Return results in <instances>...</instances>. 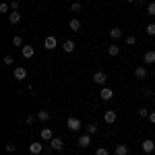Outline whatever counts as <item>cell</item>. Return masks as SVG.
Listing matches in <instances>:
<instances>
[{
	"instance_id": "cell-26",
	"label": "cell",
	"mask_w": 155,
	"mask_h": 155,
	"mask_svg": "<svg viewBox=\"0 0 155 155\" xmlns=\"http://www.w3.org/2000/svg\"><path fill=\"white\" fill-rule=\"evenodd\" d=\"M12 62H15V60H12L11 54H6V56H4V60H2V64H4V66H11Z\"/></svg>"
},
{
	"instance_id": "cell-30",
	"label": "cell",
	"mask_w": 155,
	"mask_h": 155,
	"mask_svg": "<svg viewBox=\"0 0 155 155\" xmlns=\"http://www.w3.org/2000/svg\"><path fill=\"white\" fill-rule=\"evenodd\" d=\"M95 155H110V153H107V149H106V147H99V149L95 151Z\"/></svg>"
},
{
	"instance_id": "cell-2",
	"label": "cell",
	"mask_w": 155,
	"mask_h": 155,
	"mask_svg": "<svg viewBox=\"0 0 155 155\" xmlns=\"http://www.w3.org/2000/svg\"><path fill=\"white\" fill-rule=\"evenodd\" d=\"M12 77H15L17 81H25V79H27V68L17 66V68H15V72H12Z\"/></svg>"
},
{
	"instance_id": "cell-34",
	"label": "cell",
	"mask_w": 155,
	"mask_h": 155,
	"mask_svg": "<svg viewBox=\"0 0 155 155\" xmlns=\"http://www.w3.org/2000/svg\"><path fill=\"white\" fill-rule=\"evenodd\" d=\"M35 120H37V116H27V118H25V122H27V124H33Z\"/></svg>"
},
{
	"instance_id": "cell-4",
	"label": "cell",
	"mask_w": 155,
	"mask_h": 155,
	"mask_svg": "<svg viewBox=\"0 0 155 155\" xmlns=\"http://www.w3.org/2000/svg\"><path fill=\"white\" fill-rule=\"evenodd\" d=\"M106 81H107L106 72H101V71L93 72V83H97V85H106Z\"/></svg>"
},
{
	"instance_id": "cell-17",
	"label": "cell",
	"mask_w": 155,
	"mask_h": 155,
	"mask_svg": "<svg viewBox=\"0 0 155 155\" xmlns=\"http://www.w3.org/2000/svg\"><path fill=\"white\" fill-rule=\"evenodd\" d=\"M134 77H137V79H145V77H147V68H145V66H137V68H134Z\"/></svg>"
},
{
	"instance_id": "cell-7",
	"label": "cell",
	"mask_w": 155,
	"mask_h": 155,
	"mask_svg": "<svg viewBox=\"0 0 155 155\" xmlns=\"http://www.w3.org/2000/svg\"><path fill=\"white\" fill-rule=\"evenodd\" d=\"M56 46H58V41H56V37H54V35L46 37V41H44V48H46V50H54Z\"/></svg>"
},
{
	"instance_id": "cell-37",
	"label": "cell",
	"mask_w": 155,
	"mask_h": 155,
	"mask_svg": "<svg viewBox=\"0 0 155 155\" xmlns=\"http://www.w3.org/2000/svg\"><path fill=\"white\" fill-rule=\"evenodd\" d=\"M126 2H137V0H126Z\"/></svg>"
},
{
	"instance_id": "cell-32",
	"label": "cell",
	"mask_w": 155,
	"mask_h": 155,
	"mask_svg": "<svg viewBox=\"0 0 155 155\" xmlns=\"http://www.w3.org/2000/svg\"><path fill=\"white\" fill-rule=\"evenodd\" d=\"M11 11V4H0V12H8Z\"/></svg>"
},
{
	"instance_id": "cell-33",
	"label": "cell",
	"mask_w": 155,
	"mask_h": 155,
	"mask_svg": "<svg viewBox=\"0 0 155 155\" xmlns=\"http://www.w3.org/2000/svg\"><path fill=\"white\" fill-rule=\"evenodd\" d=\"M126 44H128V46H134V44H137V39H134L132 35H128V37H126Z\"/></svg>"
},
{
	"instance_id": "cell-14",
	"label": "cell",
	"mask_w": 155,
	"mask_h": 155,
	"mask_svg": "<svg viewBox=\"0 0 155 155\" xmlns=\"http://www.w3.org/2000/svg\"><path fill=\"white\" fill-rule=\"evenodd\" d=\"M39 137H41L44 141H52V139H54V134H52V128H41V130H39Z\"/></svg>"
},
{
	"instance_id": "cell-27",
	"label": "cell",
	"mask_w": 155,
	"mask_h": 155,
	"mask_svg": "<svg viewBox=\"0 0 155 155\" xmlns=\"http://www.w3.org/2000/svg\"><path fill=\"white\" fill-rule=\"evenodd\" d=\"M71 11L72 12H81V2H72V4H71Z\"/></svg>"
},
{
	"instance_id": "cell-15",
	"label": "cell",
	"mask_w": 155,
	"mask_h": 155,
	"mask_svg": "<svg viewBox=\"0 0 155 155\" xmlns=\"http://www.w3.org/2000/svg\"><path fill=\"white\" fill-rule=\"evenodd\" d=\"M114 155H130L128 145H118V147H116V151H114Z\"/></svg>"
},
{
	"instance_id": "cell-39",
	"label": "cell",
	"mask_w": 155,
	"mask_h": 155,
	"mask_svg": "<svg viewBox=\"0 0 155 155\" xmlns=\"http://www.w3.org/2000/svg\"><path fill=\"white\" fill-rule=\"evenodd\" d=\"M143 155H147V153H143Z\"/></svg>"
},
{
	"instance_id": "cell-12",
	"label": "cell",
	"mask_w": 155,
	"mask_h": 155,
	"mask_svg": "<svg viewBox=\"0 0 155 155\" xmlns=\"http://www.w3.org/2000/svg\"><path fill=\"white\" fill-rule=\"evenodd\" d=\"M89 145H91V134H81V137H79V147H89Z\"/></svg>"
},
{
	"instance_id": "cell-21",
	"label": "cell",
	"mask_w": 155,
	"mask_h": 155,
	"mask_svg": "<svg viewBox=\"0 0 155 155\" xmlns=\"http://www.w3.org/2000/svg\"><path fill=\"white\" fill-rule=\"evenodd\" d=\"M85 130H87V134H91V137H93V134H97V124H95V122H91Z\"/></svg>"
},
{
	"instance_id": "cell-25",
	"label": "cell",
	"mask_w": 155,
	"mask_h": 155,
	"mask_svg": "<svg viewBox=\"0 0 155 155\" xmlns=\"http://www.w3.org/2000/svg\"><path fill=\"white\" fill-rule=\"evenodd\" d=\"M12 46H21V48H23V37L15 35V37H12Z\"/></svg>"
},
{
	"instance_id": "cell-10",
	"label": "cell",
	"mask_w": 155,
	"mask_h": 155,
	"mask_svg": "<svg viewBox=\"0 0 155 155\" xmlns=\"http://www.w3.org/2000/svg\"><path fill=\"white\" fill-rule=\"evenodd\" d=\"M8 21H11V25L21 23V12H19V11H11V12H8Z\"/></svg>"
},
{
	"instance_id": "cell-28",
	"label": "cell",
	"mask_w": 155,
	"mask_h": 155,
	"mask_svg": "<svg viewBox=\"0 0 155 155\" xmlns=\"http://www.w3.org/2000/svg\"><path fill=\"white\" fill-rule=\"evenodd\" d=\"M147 15H151V17H155V2H151V4L147 6Z\"/></svg>"
},
{
	"instance_id": "cell-3",
	"label": "cell",
	"mask_w": 155,
	"mask_h": 155,
	"mask_svg": "<svg viewBox=\"0 0 155 155\" xmlns=\"http://www.w3.org/2000/svg\"><path fill=\"white\" fill-rule=\"evenodd\" d=\"M141 147H143V153H147V155H149V153H153V151H155V143L151 141V139H145Z\"/></svg>"
},
{
	"instance_id": "cell-11",
	"label": "cell",
	"mask_w": 155,
	"mask_h": 155,
	"mask_svg": "<svg viewBox=\"0 0 155 155\" xmlns=\"http://www.w3.org/2000/svg\"><path fill=\"white\" fill-rule=\"evenodd\" d=\"M116 118H118V114H116V112H112V110H107L106 114H104V120H106L107 124H114Z\"/></svg>"
},
{
	"instance_id": "cell-36",
	"label": "cell",
	"mask_w": 155,
	"mask_h": 155,
	"mask_svg": "<svg viewBox=\"0 0 155 155\" xmlns=\"http://www.w3.org/2000/svg\"><path fill=\"white\" fill-rule=\"evenodd\" d=\"M137 4H145V0H137Z\"/></svg>"
},
{
	"instance_id": "cell-5",
	"label": "cell",
	"mask_w": 155,
	"mask_h": 155,
	"mask_svg": "<svg viewBox=\"0 0 155 155\" xmlns=\"http://www.w3.org/2000/svg\"><path fill=\"white\" fill-rule=\"evenodd\" d=\"M99 97H101L104 101H110V99L114 97V91H112L110 87H101V91H99Z\"/></svg>"
},
{
	"instance_id": "cell-18",
	"label": "cell",
	"mask_w": 155,
	"mask_h": 155,
	"mask_svg": "<svg viewBox=\"0 0 155 155\" xmlns=\"http://www.w3.org/2000/svg\"><path fill=\"white\" fill-rule=\"evenodd\" d=\"M50 116H52V114H50L48 110H41V112H37V120H41V122H48Z\"/></svg>"
},
{
	"instance_id": "cell-38",
	"label": "cell",
	"mask_w": 155,
	"mask_h": 155,
	"mask_svg": "<svg viewBox=\"0 0 155 155\" xmlns=\"http://www.w3.org/2000/svg\"><path fill=\"white\" fill-rule=\"evenodd\" d=\"M153 101H155V95H153Z\"/></svg>"
},
{
	"instance_id": "cell-16",
	"label": "cell",
	"mask_w": 155,
	"mask_h": 155,
	"mask_svg": "<svg viewBox=\"0 0 155 155\" xmlns=\"http://www.w3.org/2000/svg\"><path fill=\"white\" fill-rule=\"evenodd\" d=\"M110 37H112V39H120V37H122V29H120V27H112V29H110Z\"/></svg>"
},
{
	"instance_id": "cell-35",
	"label": "cell",
	"mask_w": 155,
	"mask_h": 155,
	"mask_svg": "<svg viewBox=\"0 0 155 155\" xmlns=\"http://www.w3.org/2000/svg\"><path fill=\"white\" fill-rule=\"evenodd\" d=\"M149 122H153V124H155V112H149Z\"/></svg>"
},
{
	"instance_id": "cell-31",
	"label": "cell",
	"mask_w": 155,
	"mask_h": 155,
	"mask_svg": "<svg viewBox=\"0 0 155 155\" xmlns=\"http://www.w3.org/2000/svg\"><path fill=\"white\" fill-rule=\"evenodd\" d=\"M15 149H17V145H15V143H8V145H6V151H8V153H15Z\"/></svg>"
},
{
	"instance_id": "cell-1",
	"label": "cell",
	"mask_w": 155,
	"mask_h": 155,
	"mask_svg": "<svg viewBox=\"0 0 155 155\" xmlns=\"http://www.w3.org/2000/svg\"><path fill=\"white\" fill-rule=\"evenodd\" d=\"M66 126H68V130H72V132L81 130V120L74 118V116H71V118L66 120Z\"/></svg>"
},
{
	"instance_id": "cell-9",
	"label": "cell",
	"mask_w": 155,
	"mask_h": 155,
	"mask_svg": "<svg viewBox=\"0 0 155 155\" xmlns=\"http://www.w3.org/2000/svg\"><path fill=\"white\" fill-rule=\"evenodd\" d=\"M21 54H23V58H33L35 48H33V46H23V48H21Z\"/></svg>"
},
{
	"instance_id": "cell-13",
	"label": "cell",
	"mask_w": 155,
	"mask_h": 155,
	"mask_svg": "<svg viewBox=\"0 0 155 155\" xmlns=\"http://www.w3.org/2000/svg\"><path fill=\"white\" fill-rule=\"evenodd\" d=\"M143 62H145V64H153V62H155V50H149V52H145Z\"/></svg>"
},
{
	"instance_id": "cell-19",
	"label": "cell",
	"mask_w": 155,
	"mask_h": 155,
	"mask_svg": "<svg viewBox=\"0 0 155 155\" xmlns=\"http://www.w3.org/2000/svg\"><path fill=\"white\" fill-rule=\"evenodd\" d=\"M74 46H77V44H74L72 39H66V41L62 44V48H64V52H74Z\"/></svg>"
},
{
	"instance_id": "cell-29",
	"label": "cell",
	"mask_w": 155,
	"mask_h": 155,
	"mask_svg": "<svg viewBox=\"0 0 155 155\" xmlns=\"http://www.w3.org/2000/svg\"><path fill=\"white\" fill-rule=\"evenodd\" d=\"M19 6H21L19 0H12V2H11V11H19Z\"/></svg>"
},
{
	"instance_id": "cell-22",
	"label": "cell",
	"mask_w": 155,
	"mask_h": 155,
	"mask_svg": "<svg viewBox=\"0 0 155 155\" xmlns=\"http://www.w3.org/2000/svg\"><path fill=\"white\" fill-rule=\"evenodd\" d=\"M107 54H110V56H118V54H120V48H118V46H114V44H112V46L107 48Z\"/></svg>"
},
{
	"instance_id": "cell-8",
	"label": "cell",
	"mask_w": 155,
	"mask_h": 155,
	"mask_svg": "<svg viewBox=\"0 0 155 155\" xmlns=\"http://www.w3.org/2000/svg\"><path fill=\"white\" fill-rule=\"evenodd\" d=\"M41 151H44V145H41V143H37V141H35V143L29 145V153H31V155H39Z\"/></svg>"
},
{
	"instance_id": "cell-24",
	"label": "cell",
	"mask_w": 155,
	"mask_h": 155,
	"mask_svg": "<svg viewBox=\"0 0 155 155\" xmlns=\"http://www.w3.org/2000/svg\"><path fill=\"white\" fill-rule=\"evenodd\" d=\"M137 116H139V118H149V110H147V107H141V110L137 112Z\"/></svg>"
},
{
	"instance_id": "cell-20",
	"label": "cell",
	"mask_w": 155,
	"mask_h": 155,
	"mask_svg": "<svg viewBox=\"0 0 155 155\" xmlns=\"http://www.w3.org/2000/svg\"><path fill=\"white\" fill-rule=\"evenodd\" d=\"M68 27H71V31H79V29H81V21H79V19H71Z\"/></svg>"
},
{
	"instance_id": "cell-6",
	"label": "cell",
	"mask_w": 155,
	"mask_h": 155,
	"mask_svg": "<svg viewBox=\"0 0 155 155\" xmlns=\"http://www.w3.org/2000/svg\"><path fill=\"white\" fill-rule=\"evenodd\" d=\"M50 147H52L54 151H62V149H64V143H62V139H58V137H54V139L50 141Z\"/></svg>"
},
{
	"instance_id": "cell-23",
	"label": "cell",
	"mask_w": 155,
	"mask_h": 155,
	"mask_svg": "<svg viewBox=\"0 0 155 155\" xmlns=\"http://www.w3.org/2000/svg\"><path fill=\"white\" fill-rule=\"evenodd\" d=\"M145 31H147V35L155 37V23H149L147 27H145Z\"/></svg>"
}]
</instances>
